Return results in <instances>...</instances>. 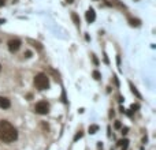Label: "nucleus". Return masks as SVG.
<instances>
[{"mask_svg": "<svg viewBox=\"0 0 156 150\" xmlns=\"http://www.w3.org/2000/svg\"><path fill=\"white\" fill-rule=\"evenodd\" d=\"M7 45H8V49H10V52H17V50L21 48V40H18V38L10 40Z\"/></svg>", "mask_w": 156, "mask_h": 150, "instance_id": "20e7f679", "label": "nucleus"}, {"mask_svg": "<svg viewBox=\"0 0 156 150\" xmlns=\"http://www.w3.org/2000/svg\"><path fill=\"white\" fill-rule=\"evenodd\" d=\"M26 57H30V56H32V52H30V50H26Z\"/></svg>", "mask_w": 156, "mask_h": 150, "instance_id": "dca6fc26", "label": "nucleus"}, {"mask_svg": "<svg viewBox=\"0 0 156 150\" xmlns=\"http://www.w3.org/2000/svg\"><path fill=\"white\" fill-rule=\"evenodd\" d=\"M11 107V102L8 100L7 97H1L0 96V108H3V109H8Z\"/></svg>", "mask_w": 156, "mask_h": 150, "instance_id": "39448f33", "label": "nucleus"}, {"mask_svg": "<svg viewBox=\"0 0 156 150\" xmlns=\"http://www.w3.org/2000/svg\"><path fill=\"white\" fill-rule=\"evenodd\" d=\"M92 75H93V78H95L96 81H99V79L101 78V75H100V72H99V71H93V74H92Z\"/></svg>", "mask_w": 156, "mask_h": 150, "instance_id": "9b49d317", "label": "nucleus"}, {"mask_svg": "<svg viewBox=\"0 0 156 150\" xmlns=\"http://www.w3.org/2000/svg\"><path fill=\"white\" fill-rule=\"evenodd\" d=\"M114 127L117 130H119V128H122V123L121 122H115V124H114Z\"/></svg>", "mask_w": 156, "mask_h": 150, "instance_id": "ddd939ff", "label": "nucleus"}, {"mask_svg": "<svg viewBox=\"0 0 156 150\" xmlns=\"http://www.w3.org/2000/svg\"><path fill=\"white\" fill-rule=\"evenodd\" d=\"M130 23H131V25H133V26H139L140 25V22L139 21H137V19H130Z\"/></svg>", "mask_w": 156, "mask_h": 150, "instance_id": "4468645a", "label": "nucleus"}, {"mask_svg": "<svg viewBox=\"0 0 156 150\" xmlns=\"http://www.w3.org/2000/svg\"><path fill=\"white\" fill-rule=\"evenodd\" d=\"M34 111H36V113H39V115H47L50 112V105H48L47 101H40V102L36 104Z\"/></svg>", "mask_w": 156, "mask_h": 150, "instance_id": "7ed1b4c3", "label": "nucleus"}, {"mask_svg": "<svg viewBox=\"0 0 156 150\" xmlns=\"http://www.w3.org/2000/svg\"><path fill=\"white\" fill-rule=\"evenodd\" d=\"M4 3H6V0H0V7H3Z\"/></svg>", "mask_w": 156, "mask_h": 150, "instance_id": "a211bd4d", "label": "nucleus"}, {"mask_svg": "<svg viewBox=\"0 0 156 150\" xmlns=\"http://www.w3.org/2000/svg\"><path fill=\"white\" fill-rule=\"evenodd\" d=\"M81 138H82V131H78L77 134H75V136H74V141L77 142V141H78V139H81Z\"/></svg>", "mask_w": 156, "mask_h": 150, "instance_id": "f8f14e48", "label": "nucleus"}, {"mask_svg": "<svg viewBox=\"0 0 156 150\" xmlns=\"http://www.w3.org/2000/svg\"><path fill=\"white\" fill-rule=\"evenodd\" d=\"M117 145L118 146H121L122 150H126L128 149V146H129V141L128 139H121V141H118Z\"/></svg>", "mask_w": 156, "mask_h": 150, "instance_id": "0eeeda50", "label": "nucleus"}, {"mask_svg": "<svg viewBox=\"0 0 156 150\" xmlns=\"http://www.w3.org/2000/svg\"><path fill=\"white\" fill-rule=\"evenodd\" d=\"M93 63H95V64H99V61H97V59H96V56H93Z\"/></svg>", "mask_w": 156, "mask_h": 150, "instance_id": "f3484780", "label": "nucleus"}, {"mask_svg": "<svg viewBox=\"0 0 156 150\" xmlns=\"http://www.w3.org/2000/svg\"><path fill=\"white\" fill-rule=\"evenodd\" d=\"M71 19L74 21L75 26H79V23H81V22H79V18H78V15L75 14V12H71Z\"/></svg>", "mask_w": 156, "mask_h": 150, "instance_id": "6e6552de", "label": "nucleus"}, {"mask_svg": "<svg viewBox=\"0 0 156 150\" xmlns=\"http://www.w3.org/2000/svg\"><path fill=\"white\" fill-rule=\"evenodd\" d=\"M86 21L89 22V23H92L93 21H95L96 19V14H95V10H93V8H89L88 11H86Z\"/></svg>", "mask_w": 156, "mask_h": 150, "instance_id": "423d86ee", "label": "nucleus"}, {"mask_svg": "<svg viewBox=\"0 0 156 150\" xmlns=\"http://www.w3.org/2000/svg\"><path fill=\"white\" fill-rule=\"evenodd\" d=\"M0 70H1V66H0Z\"/></svg>", "mask_w": 156, "mask_h": 150, "instance_id": "412c9836", "label": "nucleus"}, {"mask_svg": "<svg viewBox=\"0 0 156 150\" xmlns=\"http://www.w3.org/2000/svg\"><path fill=\"white\" fill-rule=\"evenodd\" d=\"M128 131H129V128H128V127H125V128H122V135H126V134H128Z\"/></svg>", "mask_w": 156, "mask_h": 150, "instance_id": "2eb2a0df", "label": "nucleus"}, {"mask_svg": "<svg viewBox=\"0 0 156 150\" xmlns=\"http://www.w3.org/2000/svg\"><path fill=\"white\" fill-rule=\"evenodd\" d=\"M131 109L134 111V109H139V105H131Z\"/></svg>", "mask_w": 156, "mask_h": 150, "instance_id": "6ab92c4d", "label": "nucleus"}, {"mask_svg": "<svg viewBox=\"0 0 156 150\" xmlns=\"http://www.w3.org/2000/svg\"><path fill=\"white\" fill-rule=\"evenodd\" d=\"M97 130H99V125H96V124L90 125V127H89V134H96Z\"/></svg>", "mask_w": 156, "mask_h": 150, "instance_id": "1a4fd4ad", "label": "nucleus"}, {"mask_svg": "<svg viewBox=\"0 0 156 150\" xmlns=\"http://www.w3.org/2000/svg\"><path fill=\"white\" fill-rule=\"evenodd\" d=\"M129 85H130V89H131V92H133V94H136V96L139 97V98H141V94H140L139 92H137V89H136L134 86L131 85V83H129Z\"/></svg>", "mask_w": 156, "mask_h": 150, "instance_id": "9d476101", "label": "nucleus"}, {"mask_svg": "<svg viewBox=\"0 0 156 150\" xmlns=\"http://www.w3.org/2000/svg\"><path fill=\"white\" fill-rule=\"evenodd\" d=\"M147 141H148V138H147V136H144V138H142V142L147 143Z\"/></svg>", "mask_w": 156, "mask_h": 150, "instance_id": "aec40b11", "label": "nucleus"}, {"mask_svg": "<svg viewBox=\"0 0 156 150\" xmlns=\"http://www.w3.org/2000/svg\"><path fill=\"white\" fill-rule=\"evenodd\" d=\"M18 138V132L14 128V125L8 123L7 120H1L0 122V141L3 142H14Z\"/></svg>", "mask_w": 156, "mask_h": 150, "instance_id": "f257e3e1", "label": "nucleus"}, {"mask_svg": "<svg viewBox=\"0 0 156 150\" xmlns=\"http://www.w3.org/2000/svg\"><path fill=\"white\" fill-rule=\"evenodd\" d=\"M34 86L39 90L50 89V79L45 74H37L34 76Z\"/></svg>", "mask_w": 156, "mask_h": 150, "instance_id": "f03ea898", "label": "nucleus"}]
</instances>
